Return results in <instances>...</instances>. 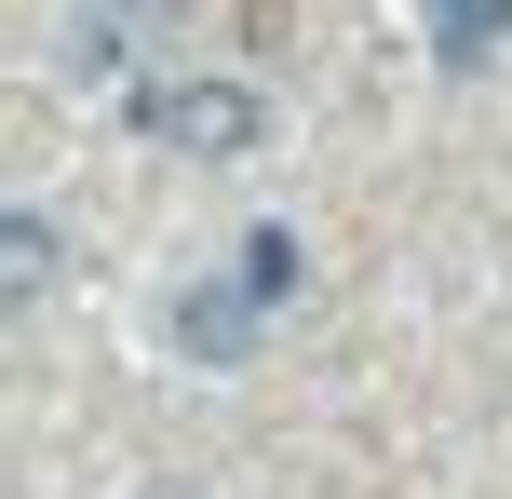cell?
I'll return each instance as SVG.
<instances>
[{
	"mask_svg": "<svg viewBox=\"0 0 512 499\" xmlns=\"http://www.w3.org/2000/svg\"><path fill=\"white\" fill-rule=\"evenodd\" d=\"M135 41H149V0H81V14L54 27V81H68V95H95Z\"/></svg>",
	"mask_w": 512,
	"mask_h": 499,
	"instance_id": "2",
	"label": "cell"
},
{
	"mask_svg": "<svg viewBox=\"0 0 512 499\" xmlns=\"http://www.w3.org/2000/svg\"><path fill=\"white\" fill-rule=\"evenodd\" d=\"M432 14H445V0H432Z\"/></svg>",
	"mask_w": 512,
	"mask_h": 499,
	"instance_id": "7",
	"label": "cell"
},
{
	"mask_svg": "<svg viewBox=\"0 0 512 499\" xmlns=\"http://www.w3.org/2000/svg\"><path fill=\"white\" fill-rule=\"evenodd\" d=\"M149 122H162V149H189V162H243L270 108H256L243 81H162V95H149Z\"/></svg>",
	"mask_w": 512,
	"mask_h": 499,
	"instance_id": "1",
	"label": "cell"
},
{
	"mask_svg": "<svg viewBox=\"0 0 512 499\" xmlns=\"http://www.w3.org/2000/svg\"><path fill=\"white\" fill-rule=\"evenodd\" d=\"M256 324H270V311L243 297V270H230V284H189V297H176V351H189V365H243V351H256Z\"/></svg>",
	"mask_w": 512,
	"mask_h": 499,
	"instance_id": "3",
	"label": "cell"
},
{
	"mask_svg": "<svg viewBox=\"0 0 512 499\" xmlns=\"http://www.w3.org/2000/svg\"><path fill=\"white\" fill-rule=\"evenodd\" d=\"M243 297H256V311L297 297V230H256V243H243Z\"/></svg>",
	"mask_w": 512,
	"mask_h": 499,
	"instance_id": "5",
	"label": "cell"
},
{
	"mask_svg": "<svg viewBox=\"0 0 512 499\" xmlns=\"http://www.w3.org/2000/svg\"><path fill=\"white\" fill-rule=\"evenodd\" d=\"M445 68H486V54H499V27H512V0H445Z\"/></svg>",
	"mask_w": 512,
	"mask_h": 499,
	"instance_id": "4",
	"label": "cell"
},
{
	"mask_svg": "<svg viewBox=\"0 0 512 499\" xmlns=\"http://www.w3.org/2000/svg\"><path fill=\"white\" fill-rule=\"evenodd\" d=\"M0 284H14V297L54 284V230H41V216H14V230H0Z\"/></svg>",
	"mask_w": 512,
	"mask_h": 499,
	"instance_id": "6",
	"label": "cell"
}]
</instances>
